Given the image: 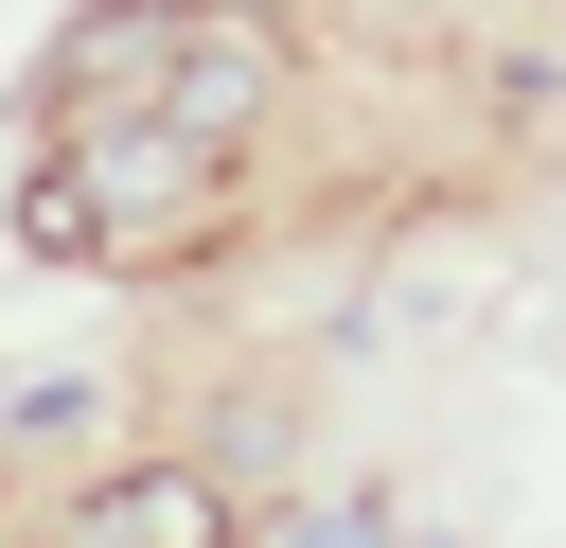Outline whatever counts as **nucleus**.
I'll return each mask as SVG.
<instances>
[{
	"mask_svg": "<svg viewBox=\"0 0 566 548\" xmlns=\"http://www.w3.org/2000/svg\"><path fill=\"white\" fill-rule=\"evenodd\" d=\"M230 212V141L159 124V106H106V124H53V159L18 177V247L35 265H106V247H195Z\"/></svg>",
	"mask_w": 566,
	"mask_h": 548,
	"instance_id": "obj_1",
	"label": "nucleus"
},
{
	"mask_svg": "<svg viewBox=\"0 0 566 548\" xmlns=\"http://www.w3.org/2000/svg\"><path fill=\"white\" fill-rule=\"evenodd\" d=\"M71 548H230V495L195 460H124V477L71 495Z\"/></svg>",
	"mask_w": 566,
	"mask_h": 548,
	"instance_id": "obj_3",
	"label": "nucleus"
},
{
	"mask_svg": "<svg viewBox=\"0 0 566 548\" xmlns=\"http://www.w3.org/2000/svg\"><path fill=\"white\" fill-rule=\"evenodd\" d=\"M301 548H389V530H371V495H336V513H301Z\"/></svg>",
	"mask_w": 566,
	"mask_h": 548,
	"instance_id": "obj_4",
	"label": "nucleus"
},
{
	"mask_svg": "<svg viewBox=\"0 0 566 548\" xmlns=\"http://www.w3.org/2000/svg\"><path fill=\"white\" fill-rule=\"evenodd\" d=\"M265 106H283V35L195 0V18H177V71H159V124H195V141H248Z\"/></svg>",
	"mask_w": 566,
	"mask_h": 548,
	"instance_id": "obj_2",
	"label": "nucleus"
}]
</instances>
